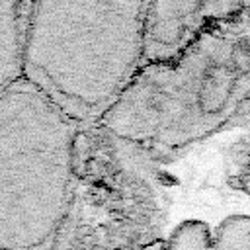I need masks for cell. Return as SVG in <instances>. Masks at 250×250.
Segmentation results:
<instances>
[{
    "label": "cell",
    "mask_w": 250,
    "mask_h": 250,
    "mask_svg": "<svg viewBox=\"0 0 250 250\" xmlns=\"http://www.w3.org/2000/svg\"><path fill=\"white\" fill-rule=\"evenodd\" d=\"M78 125L23 76L0 94V250H45L66 213Z\"/></svg>",
    "instance_id": "obj_3"
},
{
    "label": "cell",
    "mask_w": 250,
    "mask_h": 250,
    "mask_svg": "<svg viewBox=\"0 0 250 250\" xmlns=\"http://www.w3.org/2000/svg\"><path fill=\"white\" fill-rule=\"evenodd\" d=\"M250 96V33L217 23L182 57L141 66L100 121L148 150H174L225 125Z\"/></svg>",
    "instance_id": "obj_2"
},
{
    "label": "cell",
    "mask_w": 250,
    "mask_h": 250,
    "mask_svg": "<svg viewBox=\"0 0 250 250\" xmlns=\"http://www.w3.org/2000/svg\"><path fill=\"white\" fill-rule=\"evenodd\" d=\"M31 2H0V94L23 76V45Z\"/></svg>",
    "instance_id": "obj_6"
},
{
    "label": "cell",
    "mask_w": 250,
    "mask_h": 250,
    "mask_svg": "<svg viewBox=\"0 0 250 250\" xmlns=\"http://www.w3.org/2000/svg\"><path fill=\"white\" fill-rule=\"evenodd\" d=\"M146 2H31L23 78L74 125L100 123L141 70Z\"/></svg>",
    "instance_id": "obj_1"
},
{
    "label": "cell",
    "mask_w": 250,
    "mask_h": 250,
    "mask_svg": "<svg viewBox=\"0 0 250 250\" xmlns=\"http://www.w3.org/2000/svg\"><path fill=\"white\" fill-rule=\"evenodd\" d=\"M242 8L238 2H146L141 66L174 62L209 27L234 20Z\"/></svg>",
    "instance_id": "obj_4"
},
{
    "label": "cell",
    "mask_w": 250,
    "mask_h": 250,
    "mask_svg": "<svg viewBox=\"0 0 250 250\" xmlns=\"http://www.w3.org/2000/svg\"><path fill=\"white\" fill-rule=\"evenodd\" d=\"M168 250H250V217H229L215 232L199 221L184 223L170 238Z\"/></svg>",
    "instance_id": "obj_5"
}]
</instances>
